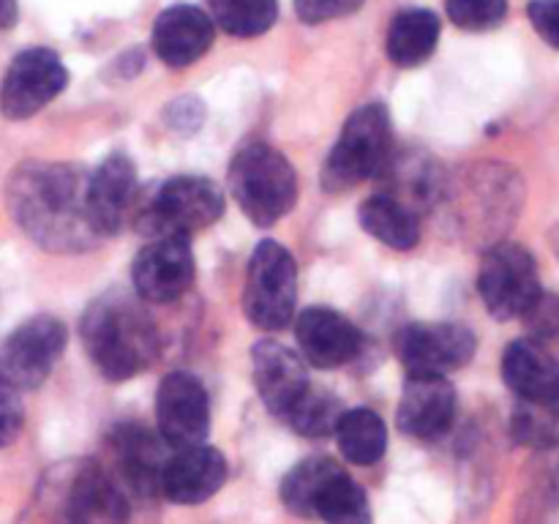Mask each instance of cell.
Here are the masks:
<instances>
[{
	"label": "cell",
	"instance_id": "13",
	"mask_svg": "<svg viewBox=\"0 0 559 524\" xmlns=\"http://www.w3.org/2000/svg\"><path fill=\"white\" fill-rule=\"evenodd\" d=\"M69 85V71L52 49L33 47L11 60L0 85V109L9 120H25L47 107Z\"/></svg>",
	"mask_w": 559,
	"mask_h": 524
},
{
	"label": "cell",
	"instance_id": "5",
	"mask_svg": "<svg viewBox=\"0 0 559 524\" xmlns=\"http://www.w3.org/2000/svg\"><path fill=\"white\" fill-rule=\"evenodd\" d=\"M391 162V115L382 104H364L344 123L322 167V189L331 194L355 189L385 172Z\"/></svg>",
	"mask_w": 559,
	"mask_h": 524
},
{
	"label": "cell",
	"instance_id": "7",
	"mask_svg": "<svg viewBox=\"0 0 559 524\" xmlns=\"http://www.w3.org/2000/svg\"><path fill=\"white\" fill-rule=\"evenodd\" d=\"M44 489L66 522H123L129 516V495L109 467L98 462L58 467Z\"/></svg>",
	"mask_w": 559,
	"mask_h": 524
},
{
	"label": "cell",
	"instance_id": "16",
	"mask_svg": "<svg viewBox=\"0 0 559 524\" xmlns=\"http://www.w3.org/2000/svg\"><path fill=\"white\" fill-rule=\"evenodd\" d=\"M456 420V391L445 374H409L404 382L396 426L415 440H440Z\"/></svg>",
	"mask_w": 559,
	"mask_h": 524
},
{
	"label": "cell",
	"instance_id": "12",
	"mask_svg": "<svg viewBox=\"0 0 559 524\" xmlns=\"http://www.w3.org/2000/svg\"><path fill=\"white\" fill-rule=\"evenodd\" d=\"M131 284L145 303H173L194 284V251L189 235H158L142 246L131 265Z\"/></svg>",
	"mask_w": 559,
	"mask_h": 524
},
{
	"label": "cell",
	"instance_id": "2",
	"mask_svg": "<svg viewBox=\"0 0 559 524\" xmlns=\"http://www.w3.org/2000/svg\"><path fill=\"white\" fill-rule=\"evenodd\" d=\"M142 303L123 293H107L82 314L85 353L109 382L131 380L158 358V331Z\"/></svg>",
	"mask_w": 559,
	"mask_h": 524
},
{
	"label": "cell",
	"instance_id": "6",
	"mask_svg": "<svg viewBox=\"0 0 559 524\" xmlns=\"http://www.w3.org/2000/svg\"><path fill=\"white\" fill-rule=\"evenodd\" d=\"M298 303L295 257L276 240H262L249 260L243 289V311L251 325L282 331L293 322Z\"/></svg>",
	"mask_w": 559,
	"mask_h": 524
},
{
	"label": "cell",
	"instance_id": "35",
	"mask_svg": "<svg viewBox=\"0 0 559 524\" xmlns=\"http://www.w3.org/2000/svg\"><path fill=\"white\" fill-rule=\"evenodd\" d=\"M16 0H0V27H11L16 22Z\"/></svg>",
	"mask_w": 559,
	"mask_h": 524
},
{
	"label": "cell",
	"instance_id": "32",
	"mask_svg": "<svg viewBox=\"0 0 559 524\" xmlns=\"http://www.w3.org/2000/svg\"><path fill=\"white\" fill-rule=\"evenodd\" d=\"M22 420H25V409H22L20 393L0 377V448L11 445L20 437Z\"/></svg>",
	"mask_w": 559,
	"mask_h": 524
},
{
	"label": "cell",
	"instance_id": "3",
	"mask_svg": "<svg viewBox=\"0 0 559 524\" xmlns=\"http://www.w3.org/2000/svg\"><path fill=\"white\" fill-rule=\"evenodd\" d=\"M282 502L289 513L322 519L331 524H366L371 519L369 497L328 456H311L295 464L282 480Z\"/></svg>",
	"mask_w": 559,
	"mask_h": 524
},
{
	"label": "cell",
	"instance_id": "26",
	"mask_svg": "<svg viewBox=\"0 0 559 524\" xmlns=\"http://www.w3.org/2000/svg\"><path fill=\"white\" fill-rule=\"evenodd\" d=\"M385 172L391 175V191L388 194L402 200L415 213L435 207L442 191H445V175L440 172L437 162H431V158L413 156L402 158L396 164L388 162Z\"/></svg>",
	"mask_w": 559,
	"mask_h": 524
},
{
	"label": "cell",
	"instance_id": "29",
	"mask_svg": "<svg viewBox=\"0 0 559 524\" xmlns=\"http://www.w3.org/2000/svg\"><path fill=\"white\" fill-rule=\"evenodd\" d=\"M513 437L527 448L559 445V398L557 402H522L513 413Z\"/></svg>",
	"mask_w": 559,
	"mask_h": 524
},
{
	"label": "cell",
	"instance_id": "8",
	"mask_svg": "<svg viewBox=\"0 0 559 524\" xmlns=\"http://www.w3.org/2000/svg\"><path fill=\"white\" fill-rule=\"evenodd\" d=\"M224 216V194L211 178L202 175H180L164 180L142 207L140 229L145 235H191L211 227Z\"/></svg>",
	"mask_w": 559,
	"mask_h": 524
},
{
	"label": "cell",
	"instance_id": "11",
	"mask_svg": "<svg viewBox=\"0 0 559 524\" xmlns=\"http://www.w3.org/2000/svg\"><path fill=\"white\" fill-rule=\"evenodd\" d=\"M169 442L162 431H151L140 424H120L109 431V473L118 478L126 495L153 497L162 491V475L169 462Z\"/></svg>",
	"mask_w": 559,
	"mask_h": 524
},
{
	"label": "cell",
	"instance_id": "22",
	"mask_svg": "<svg viewBox=\"0 0 559 524\" xmlns=\"http://www.w3.org/2000/svg\"><path fill=\"white\" fill-rule=\"evenodd\" d=\"M502 380L522 402H557L559 360L538 338H519L502 355Z\"/></svg>",
	"mask_w": 559,
	"mask_h": 524
},
{
	"label": "cell",
	"instance_id": "15",
	"mask_svg": "<svg viewBox=\"0 0 559 524\" xmlns=\"http://www.w3.org/2000/svg\"><path fill=\"white\" fill-rule=\"evenodd\" d=\"M158 431L173 448L202 445L211 431L207 391L189 371H173L162 380L156 396Z\"/></svg>",
	"mask_w": 559,
	"mask_h": 524
},
{
	"label": "cell",
	"instance_id": "30",
	"mask_svg": "<svg viewBox=\"0 0 559 524\" xmlns=\"http://www.w3.org/2000/svg\"><path fill=\"white\" fill-rule=\"evenodd\" d=\"M448 16L462 31H491L508 14V0H445Z\"/></svg>",
	"mask_w": 559,
	"mask_h": 524
},
{
	"label": "cell",
	"instance_id": "17",
	"mask_svg": "<svg viewBox=\"0 0 559 524\" xmlns=\"http://www.w3.org/2000/svg\"><path fill=\"white\" fill-rule=\"evenodd\" d=\"M251 366H254V388L262 404L278 420H287L298 398L311 385L304 358L273 338H262L251 347Z\"/></svg>",
	"mask_w": 559,
	"mask_h": 524
},
{
	"label": "cell",
	"instance_id": "31",
	"mask_svg": "<svg viewBox=\"0 0 559 524\" xmlns=\"http://www.w3.org/2000/svg\"><path fill=\"white\" fill-rule=\"evenodd\" d=\"M527 322L530 333L538 342H549V338L559 336V298L557 295L540 293L538 300L530 306L527 314L522 317Z\"/></svg>",
	"mask_w": 559,
	"mask_h": 524
},
{
	"label": "cell",
	"instance_id": "9",
	"mask_svg": "<svg viewBox=\"0 0 559 524\" xmlns=\"http://www.w3.org/2000/svg\"><path fill=\"white\" fill-rule=\"evenodd\" d=\"M478 293L495 320H522L544 293L535 257L519 243H495L480 262Z\"/></svg>",
	"mask_w": 559,
	"mask_h": 524
},
{
	"label": "cell",
	"instance_id": "21",
	"mask_svg": "<svg viewBox=\"0 0 559 524\" xmlns=\"http://www.w3.org/2000/svg\"><path fill=\"white\" fill-rule=\"evenodd\" d=\"M136 194V167L123 153H112L91 172L87 183V200H91V216L102 238H112L123 229L129 205Z\"/></svg>",
	"mask_w": 559,
	"mask_h": 524
},
{
	"label": "cell",
	"instance_id": "20",
	"mask_svg": "<svg viewBox=\"0 0 559 524\" xmlns=\"http://www.w3.org/2000/svg\"><path fill=\"white\" fill-rule=\"evenodd\" d=\"M216 22L197 5H173L162 11L153 25V52L169 69H186L211 49Z\"/></svg>",
	"mask_w": 559,
	"mask_h": 524
},
{
	"label": "cell",
	"instance_id": "34",
	"mask_svg": "<svg viewBox=\"0 0 559 524\" xmlns=\"http://www.w3.org/2000/svg\"><path fill=\"white\" fill-rule=\"evenodd\" d=\"M527 16L533 22L535 33L549 47L559 49V0H533L527 5Z\"/></svg>",
	"mask_w": 559,
	"mask_h": 524
},
{
	"label": "cell",
	"instance_id": "28",
	"mask_svg": "<svg viewBox=\"0 0 559 524\" xmlns=\"http://www.w3.org/2000/svg\"><path fill=\"white\" fill-rule=\"evenodd\" d=\"M342 413V404H338V398L331 391H320V388L309 385L284 424L293 426L300 437L320 440V437L336 434V424Z\"/></svg>",
	"mask_w": 559,
	"mask_h": 524
},
{
	"label": "cell",
	"instance_id": "14",
	"mask_svg": "<svg viewBox=\"0 0 559 524\" xmlns=\"http://www.w3.org/2000/svg\"><path fill=\"white\" fill-rule=\"evenodd\" d=\"M473 331L456 322H413L399 336V358L409 374H451L473 360Z\"/></svg>",
	"mask_w": 559,
	"mask_h": 524
},
{
	"label": "cell",
	"instance_id": "25",
	"mask_svg": "<svg viewBox=\"0 0 559 524\" xmlns=\"http://www.w3.org/2000/svg\"><path fill=\"white\" fill-rule=\"evenodd\" d=\"M336 442L342 456L358 467H371L388 451V426L374 409H344L336 424Z\"/></svg>",
	"mask_w": 559,
	"mask_h": 524
},
{
	"label": "cell",
	"instance_id": "24",
	"mask_svg": "<svg viewBox=\"0 0 559 524\" xmlns=\"http://www.w3.org/2000/svg\"><path fill=\"white\" fill-rule=\"evenodd\" d=\"M360 227L380 240L382 246H391L396 251H409L420 240V222L413 207L404 205L393 194H371L360 202Z\"/></svg>",
	"mask_w": 559,
	"mask_h": 524
},
{
	"label": "cell",
	"instance_id": "19",
	"mask_svg": "<svg viewBox=\"0 0 559 524\" xmlns=\"http://www.w3.org/2000/svg\"><path fill=\"white\" fill-rule=\"evenodd\" d=\"M295 338L317 369H336L360 353V331L338 311L328 306H311L295 320Z\"/></svg>",
	"mask_w": 559,
	"mask_h": 524
},
{
	"label": "cell",
	"instance_id": "1",
	"mask_svg": "<svg viewBox=\"0 0 559 524\" xmlns=\"http://www.w3.org/2000/svg\"><path fill=\"white\" fill-rule=\"evenodd\" d=\"M91 175L76 164L27 162L14 169L5 202L22 233L55 254H80L102 243L87 200Z\"/></svg>",
	"mask_w": 559,
	"mask_h": 524
},
{
	"label": "cell",
	"instance_id": "18",
	"mask_svg": "<svg viewBox=\"0 0 559 524\" xmlns=\"http://www.w3.org/2000/svg\"><path fill=\"white\" fill-rule=\"evenodd\" d=\"M227 480V458L211 445L178 448L162 475V495L175 505H200Z\"/></svg>",
	"mask_w": 559,
	"mask_h": 524
},
{
	"label": "cell",
	"instance_id": "36",
	"mask_svg": "<svg viewBox=\"0 0 559 524\" xmlns=\"http://www.w3.org/2000/svg\"><path fill=\"white\" fill-rule=\"evenodd\" d=\"M557 491H559V478H557Z\"/></svg>",
	"mask_w": 559,
	"mask_h": 524
},
{
	"label": "cell",
	"instance_id": "27",
	"mask_svg": "<svg viewBox=\"0 0 559 524\" xmlns=\"http://www.w3.org/2000/svg\"><path fill=\"white\" fill-rule=\"evenodd\" d=\"M213 22L235 38L262 36L278 16L276 0H207Z\"/></svg>",
	"mask_w": 559,
	"mask_h": 524
},
{
	"label": "cell",
	"instance_id": "4",
	"mask_svg": "<svg viewBox=\"0 0 559 524\" xmlns=\"http://www.w3.org/2000/svg\"><path fill=\"white\" fill-rule=\"evenodd\" d=\"M229 191L257 227H273L298 202V175L267 142H249L229 164Z\"/></svg>",
	"mask_w": 559,
	"mask_h": 524
},
{
	"label": "cell",
	"instance_id": "10",
	"mask_svg": "<svg viewBox=\"0 0 559 524\" xmlns=\"http://www.w3.org/2000/svg\"><path fill=\"white\" fill-rule=\"evenodd\" d=\"M66 338L69 333L58 317H31L0 344V377L16 391H33L52 374L66 349Z\"/></svg>",
	"mask_w": 559,
	"mask_h": 524
},
{
	"label": "cell",
	"instance_id": "23",
	"mask_svg": "<svg viewBox=\"0 0 559 524\" xmlns=\"http://www.w3.org/2000/svg\"><path fill=\"white\" fill-rule=\"evenodd\" d=\"M440 16L429 9H407L393 16L388 27L385 52L402 69L426 63L440 41Z\"/></svg>",
	"mask_w": 559,
	"mask_h": 524
},
{
	"label": "cell",
	"instance_id": "33",
	"mask_svg": "<svg viewBox=\"0 0 559 524\" xmlns=\"http://www.w3.org/2000/svg\"><path fill=\"white\" fill-rule=\"evenodd\" d=\"M360 5H364V0H295V11L306 25H320V22L355 14Z\"/></svg>",
	"mask_w": 559,
	"mask_h": 524
}]
</instances>
